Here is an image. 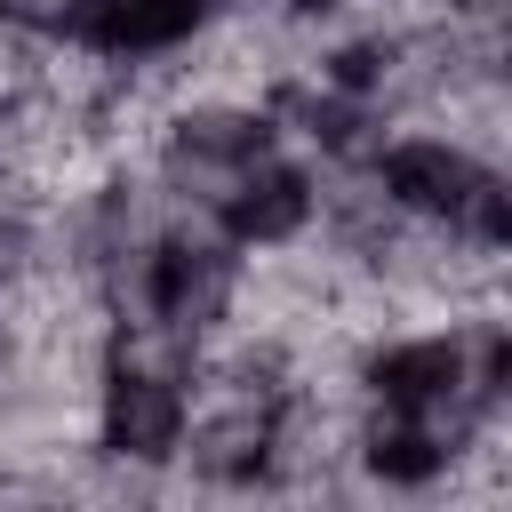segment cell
I'll use <instances>...</instances> for the list:
<instances>
[{
  "label": "cell",
  "instance_id": "cell-2",
  "mask_svg": "<svg viewBox=\"0 0 512 512\" xmlns=\"http://www.w3.org/2000/svg\"><path fill=\"white\" fill-rule=\"evenodd\" d=\"M312 216H320V160H304L296 144H280V152L248 160V168L224 184V200L208 208V224H216L240 256L296 248V240L312 232Z\"/></svg>",
  "mask_w": 512,
  "mask_h": 512
},
{
  "label": "cell",
  "instance_id": "cell-3",
  "mask_svg": "<svg viewBox=\"0 0 512 512\" xmlns=\"http://www.w3.org/2000/svg\"><path fill=\"white\" fill-rule=\"evenodd\" d=\"M0 24L24 40H48V48H80L96 24V0H0Z\"/></svg>",
  "mask_w": 512,
  "mask_h": 512
},
{
  "label": "cell",
  "instance_id": "cell-1",
  "mask_svg": "<svg viewBox=\"0 0 512 512\" xmlns=\"http://www.w3.org/2000/svg\"><path fill=\"white\" fill-rule=\"evenodd\" d=\"M368 184L408 216V224H440L488 256L512 248V176L496 152H480L472 136L440 128V120H400L376 160H368Z\"/></svg>",
  "mask_w": 512,
  "mask_h": 512
}]
</instances>
